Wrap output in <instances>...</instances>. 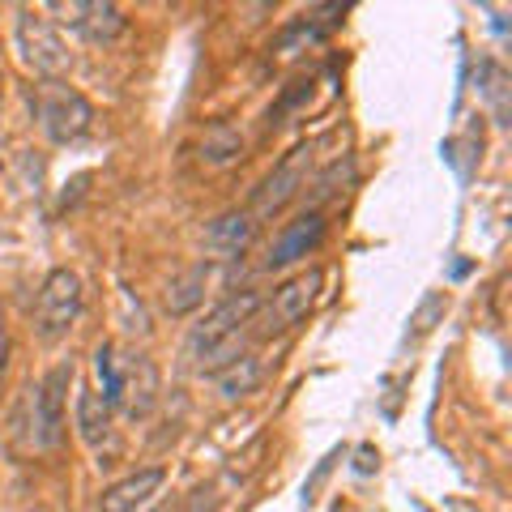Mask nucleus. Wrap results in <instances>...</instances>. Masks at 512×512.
Wrapping results in <instances>:
<instances>
[{
    "label": "nucleus",
    "instance_id": "f257e3e1",
    "mask_svg": "<svg viewBox=\"0 0 512 512\" xmlns=\"http://www.w3.org/2000/svg\"><path fill=\"white\" fill-rule=\"evenodd\" d=\"M320 286H325V274H320V269H303V274L286 278L274 295L261 299V308L252 316V338L256 342L282 338L286 329H295L299 320H308V312L320 299Z\"/></svg>",
    "mask_w": 512,
    "mask_h": 512
},
{
    "label": "nucleus",
    "instance_id": "f03ea898",
    "mask_svg": "<svg viewBox=\"0 0 512 512\" xmlns=\"http://www.w3.org/2000/svg\"><path fill=\"white\" fill-rule=\"evenodd\" d=\"M35 116L47 141L56 146H73L82 141L94 124V107L82 90H73L69 82H39L35 86Z\"/></svg>",
    "mask_w": 512,
    "mask_h": 512
},
{
    "label": "nucleus",
    "instance_id": "7ed1b4c3",
    "mask_svg": "<svg viewBox=\"0 0 512 512\" xmlns=\"http://www.w3.org/2000/svg\"><path fill=\"white\" fill-rule=\"evenodd\" d=\"M82 316V278L73 269H52L39 286V299H35V333L43 342H60L69 338V329L77 325Z\"/></svg>",
    "mask_w": 512,
    "mask_h": 512
},
{
    "label": "nucleus",
    "instance_id": "20e7f679",
    "mask_svg": "<svg viewBox=\"0 0 512 512\" xmlns=\"http://www.w3.org/2000/svg\"><path fill=\"white\" fill-rule=\"evenodd\" d=\"M312 154H316V146L312 141H299V146H291L282 158H278V167L265 175L261 180V188H256V197H252V218H274V214H282L286 205H291L299 192H303V184H308V171H312Z\"/></svg>",
    "mask_w": 512,
    "mask_h": 512
},
{
    "label": "nucleus",
    "instance_id": "39448f33",
    "mask_svg": "<svg viewBox=\"0 0 512 512\" xmlns=\"http://www.w3.org/2000/svg\"><path fill=\"white\" fill-rule=\"evenodd\" d=\"M18 47H22V60L43 82H60L73 69V56L60 39V30L47 18H39L35 9H18Z\"/></svg>",
    "mask_w": 512,
    "mask_h": 512
},
{
    "label": "nucleus",
    "instance_id": "423d86ee",
    "mask_svg": "<svg viewBox=\"0 0 512 512\" xmlns=\"http://www.w3.org/2000/svg\"><path fill=\"white\" fill-rule=\"evenodd\" d=\"M261 291H235L231 299H222L218 308L201 320V325H192V333H188V359L197 363L205 350H214L218 342H227V338H235V333H244L248 325H252V316H256V308H261Z\"/></svg>",
    "mask_w": 512,
    "mask_h": 512
},
{
    "label": "nucleus",
    "instance_id": "0eeeda50",
    "mask_svg": "<svg viewBox=\"0 0 512 512\" xmlns=\"http://www.w3.org/2000/svg\"><path fill=\"white\" fill-rule=\"evenodd\" d=\"M69 380H73V363H60L39 380L35 397H30V440H35V448H60Z\"/></svg>",
    "mask_w": 512,
    "mask_h": 512
},
{
    "label": "nucleus",
    "instance_id": "6e6552de",
    "mask_svg": "<svg viewBox=\"0 0 512 512\" xmlns=\"http://www.w3.org/2000/svg\"><path fill=\"white\" fill-rule=\"evenodd\" d=\"M47 13H60V22L73 26L90 43H116L128 30L120 5H107V0H52Z\"/></svg>",
    "mask_w": 512,
    "mask_h": 512
},
{
    "label": "nucleus",
    "instance_id": "1a4fd4ad",
    "mask_svg": "<svg viewBox=\"0 0 512 512\" xmlns=\"http://www.w3.org/2000/svg\"><path fill=\"white\" fill-rule=\"evenodd\" d=\"M325 231H329V222H325V210H308V214H299L295 222H286L282 235L274 239V248H269V269H286V265H295L303 261L308 252H316L320 244H325Z\"/></svg>",
    "mask_w": 512,
    "mask_h": 512
},
{
    "label": "nucleus",
    "instance_id": "9d476101",
    "mask_svg": "<svg viewBox=\"0 0 512 512\" xmlns=\"http://www.w3.org/2000/svg\"><path fill=\"white\" fill-rule=\"evenodd\" d=\"M154 406H158V367L150 355H133L120 372V410L133 423H141L154 414Z\"/></svg>",
    "mask_w": 512,
    "mask_h": 512
},
{
    "label": "nucleus",
    "instance_id": "9b49d317",
    "mask_svg": "<svg viewBox=\"0 0 512 512\" xmlns=\"http://www.w3.org/2000/svg\"><path fill=\"white\" fill-rule=\"evenodd\" d=\"M163 483H167V470L163 466H141V470H133L128 478H120V483L103 487L99 512H137L141 504L154 500Z\"/></svg>",
    "mask_w": 512,
    "mask_h": 512
},
{
    "label": "nucleus",
    "instance_id": "f8f14e48",
    "mask_svg": "<svg viewBox=\"0 0 512 512\" xmlns=\"http://www.w3.org/2000/svg\"><path fill=\"white\" fill-rule=\"evenodd\" d=\"M252 235H256V218L248 210H227L205 227V252H210L214 261H235V256L248 252Z\"/></svg>",
    "mask_w": 512,
    "mask_h": 512
},
{
    "label": "nucleus",
    "instance_id": "ddd939ff",
    "mask_svg": "<svg viewBox=\"0 0 512 512\" xmlns=\"http://www.w3.org/2000/svg\"><path fill=\"white\" fill-rule=\"evenodd\" d=\"M205 282H210V261H197V265H188L184 274H175L167 282V295H163V308L171 316H188L197 303L205 299Z\"/></svg>",
    "mask_w": 512,
    "mask_h": 512
},
{
    "label": "nucleus",
    "instance_id": "4468645a",
    "mask_svg": "<svg viewBox=\"0 0 512 512\" xmlns=\"http://www.w3.org/2000/svg\"><path fill=\"white\" fill-rule=\"evenodd\" d=\"M214 380H218V393L227 397V402H239V397H248V393L261 389V380H265V359L248 350V355H239L231 367H222Z\"/></svg>",
    "mask_w": 512,
    "mask_h": 512
},
{
    "label": "nucleus",
    "instance_id": "2eb2a0df",
    "mask_svg": "<svg viewBox=\"0 0 512 512\" xmlns=\"http://www.w3.org/2000/svg\"><path fill=\"white\" fill-rule=\"evenodd\" d=\"M244 154V137H239V128L231 120H214L210 128H205V137H201V158L210 167H227L235 163V158Z\"/></svg>",
    "mask_w": 512,
    "mask_h": 512
},
{
    "label": "nucleus",
    "instance_id": "dca6fc26",
    "mask_svg": "<svg viewBox=\"0 0 512 512\" xmlns=\"http://www.w3.org/2000/svg\"><path fill=\"white\" fill-rule=\"evenodd\" d=\"M77 431L86 444H103L111 431V406L94 389H82V397H77Z\"/></svg>",
    "mask_w": 512,
    "mask_h": 512
},
{
    "label": "nucleus",
    "instance_id": "f3484780",
    "mask_svg": "<svg viewBox=\"0 0 512 512\" xmlns=\"http://www.w3.org/2000/svg\"><path fill=\"white\" fill-rule=\"evenodd\" d=\"M94 372H99L103 380V402L111 410H120V367H116V350H111V342H103L99 350H94Z\"/></svg>",
    "mask_w": 512,
    "mask_h": 512
},
{
    "label": "nucleus",
    "instance_id": "a211bd4d",
    "mask_svg": "<svg viewBox=\"0 0 512 512\" xmlns=\"http://www.w3.org/2000/svg\"><path fill=\"white\" fill-rule=\"evenodd\" d=\"M483 94H487V103H491V116H495V124H508V73L500 69L495 60H487L483 64Z\"/></svg>",
    "mask_w": 512,
    "mask_h": 512
},
{
    "label": "nucleus",
    "instance_id": "6ab92c4d",
    "mask_svg": "<svg viewBox=\"0 0 512 512\" xmlns=\"http://www.w3.org/2000/svg\"><path fill=\"white\" fill-rule=\"evenodd\" d=\"M265 444H269L265 436H256V440L244 448V453H235V457H231V466H227V478H248V474L256 470V457L265 453Z\"/></svg>",
    "mask_w": 512,
    "mask_h": 512
},
{
    "label": "nucleus",
    "instance_id": "aec40b11",
    "mask_svg": "<svg viewBox=\"0 0 512 512\" xmlns=\"http://www.w3.org/2000/svg\"><path fill=\"white\" fill-rule=\"evenodd\" d=\"M444 308H448V299H444V295H427V299H423V308H419V316H414V333H427V329H431V320L444 316Z\"/></svg>",
    "mask_w": 512,
    "mask_h": 512
},
{
    "label": "nucleus",
    "instance_id": "412c9836",
    "mask_svg": "<svg viewBox=\"0 0 512 512\" xmlns=\"http://www.w3.org/2000/svg\"><path fill=\"white\" fill-rule=\"evenodd\" d=\"M376 466H380V453H376L372 444H363L359 453H355V470L359 474H376Z\"/></svg>",
    "mask_w": 512,
    "mask_h": 512
},
{
    "label": "nucleus",
    "instance_id": "4be33fe9",
    "mask_svg": "<svg viewBox=\"0 0 512 512\" xmlns=\"http://www.w3.org/2000/svg\"><path fill=\"white\" fill-rule=\"evenodd\" d=\"M5 367H9V333L0 329V380H5Z\"/></svg>",
    "mask_w": 512,
    "mask_h": 512
}]
</instances>
